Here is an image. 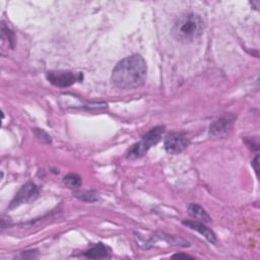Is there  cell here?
Wrapping results in <instances>:
<instances>
[{"mask_svg":"<svg viewBox=\"0 0 260 260\" xmlns=\"http://www.w3.org/2000/svg\"><path fill=\"white\" fill-rule=\"evenodd\" d=\"M147 75L145 60L137 54L119 61L111 75L113 85L120 89H133L144 84Z\"/></svg>","mask_w":260,"mask_h":260,"instance_id":"1","label":"cell"},{"mask_svg":"<svg viewBox=\"0 0 260 260\" xmlns=\"http://www.w3.org/2000/svg\"><path fill=\"white\" fill-rule=\"evenodd\" d=\"M204 26V20L199 14L187 12L177 17L172 27V34L178 42L190 43L202 35Z\"/></svg>","mask_w":260,"mask_h":260,"instance_id":"2","label":"cell"},{"mask_svg":"<svg viewBox=\"0 0 260 260\" xmlns=\"http://www.w3.org/2000/svg\"><path fill=\"white\" fill-rule=\"evenodd\" d=\"M165 126H155L149 129L140 139V141L131 145L126 151V157L129 159H136L144 156L149 148L157 144L161 139Z\"/></svg>","mask_w":260,"mask_h":260,"instance_id":"3","label":"cell"},{"mask_svg":"<svg viewBox=\"0 0 260 260\" xmlns=\"http://www.w3.org/2000/svg\"><path fill=\"white\" fill-rule=\"evenodd\" d=\"M47 79L55 86L58 87H67L74 84L76 81H80L82 79L81 73H74L71 71H48Z\"/></svg>","mask_w":260,"mask_h":260,"instance_id":"4","label":"cell"},{"mask_svg":"<svg viewBox=\"0 0 260 260\" xmlns=\"http://www.w3.org/2000/svg\"><path fill=\"white\" fill-rule=\"evenodd\" d=\"M190 143V139L184 132H171L164 140L165 149L168 153L177 154L183 151Z\"/></svg>","mask_w":260,"mask_h":260,"instance_id":"5","label":"cell"},{"mask_svg":"<svg viewBox=\"0 0 260 260\" xmlns=\"http://www.w3.org/2000/svg\"><path fill=\"white\" fill-rule=\"evenodd\" d=\"M39 192H40L39 187L35 183L32 182L25 183L15 194L14 198L11 200L9 208H14L19 206L20 204L28 203L35 200L38 197Z\"/></svg>","mask_w":260,"mask_h":260,"instance_id":"6","label":"cell"},{"mask_svg":"<svg viewBox=\"0 0 260 260\" xmlns=\"http://www.w3.org/2000/svg\"><path fill=\"white\" fill-rule=\"evenodd\" d=\"M236 120V116L232 113L224 115L218 120L214 121L209 127V133L212 136H221L224 135L233 126Z\"/></svg>","mask_w":260,"mask_h":260,"instance_id":"7","label":"cell"},{"mask_svg":"<svg viewBox=\"0 0 260 260\" xmlns=\"http://www.w3.org/2000/svg\"><path fill=\"white\" fill-rule=\"evenodd\" d=\"M183 224H185L186 226L190 228L191 230L197 231L202 236H204L210 243L214 244L216 242L215 234L209 228H207L204 224V222L199 221V220H183Z\"/></svg>","mask_w":260,"mask_h":260,"instance_id":"8","label":"cell"},{"mask_svg":"<svg viewBox=\"0 0 260 260\" xmlns=\"http://www.w3.org/2000/svg\"><path fill=\"white\" fill-rule=\"evenodd\" d=\"M110 248L104 245L103 243L95 244L93 247L88 249L83 253V255L87 258L91 259H102V258H107L110 255Z\"/></svg>","mask_w":260,"mask_h":260,"instance_id":"9","label":"cell"},{"mask_svg":"<svg viewBox=\"0 0 260 260\" xmlns=\"http://www.w3.org/2000/svg\"><path fill=\"white\" fill-rule=\"evenodd\" d=\"M188 211L189 214L195 218H197V220L202 221V222H209L210 221V216L208 215V213L198 204H190L188 206Z\"/></svg>","mask_w":260,"mask_h":260,"instance_id":"10","label":"cell"},{"mask_svg":"<svg viewBox=\"0 0 260 260\" xmlns=\"http://www.w3.org/2000/svg\"><path fill=\"white\" fill-rule=\"evenodd\" d=\"M63 182L68 188H77L81 185V178L76 174H68L64 177Z\"/></svg>","mask_w":260,"mask_h":260,"instance_id":"11","label":"cell"},{"mask_svg":"<svg viewBox=\"0 0 260 260\" xmlns=\"http://www.w3.org/2000/svg\"><path fill=\"white\" fill-rule=\"evenodd\" d=\"M76 197H78L79 199H81L83 201H88V202H93L99 199L98 194L93 191H83V192L77 193Z\"/></svg>","mask_w":260,"mask_h":260,"instance_id":"12","label":"cell"},{"mask_svg":"<svg viewBox=\"0 0 260 260\" xmlns=\"http://www.w3.org/2000/svg\"><path fill=\"white\" fill-rule=\"evenodd\" d=\"M34 131H35L36 136H37L40 140H42V141H44V142H47V143H50V142H51V137H50V135H49L47 132H45L43 129H35Z\"/></svg>","mask_w":260,"mask_h":260,"instance_id":"13","label":"cell"},{"mask_svg":"<svg viewBox=\"0 0 260 260\" xmlns=\"http://www.w3.org/2000/svg\"><path fill=\"white\" fill-rule=\"evenodd\" d=\"M258 159H259V156L257 155L255 158H254V160L252 161V166L254 167V170H255V172H256V174H258Z\"/></svg>","mask_w":260,"mask_h":260,"instance_id":"14","label":"cell"},{"mask_svg":"<svg viewBox=\"0 0 260 260\" xmlns=\"http://www.w3.org/2000/svg\"><path fill=\"white\" fill-rule=\"evenodd\" d=\"M181 257H183V258H193V257H191L187 254H175V255H173V258H181Z\"/></svg>","mask_w":260,"mask_h":260,"instance_id":"15","label":"cell"}]
</instances>
